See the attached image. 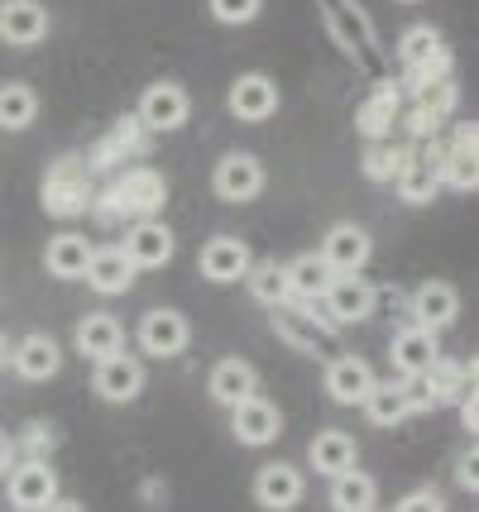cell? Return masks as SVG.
Instances as JSON below:
<instances>
[{
  "label": "cell",
  "mask_w": 479,
  "mask_h": 512,
  "mask_svg": "<svg viewBox=\"0 0 479 512\" xmlns=\"http://www.w3.org/2000/svg\"><path fill=\"white\" fill-rule=\"evenodd\" d=\"M48 34V15H44V5H34V0H10L5 10H0V39L5 44H39Z\"/></svg>",
  "instance_id": "cell-11"
},
{
  "label": "cell",
  "mask_w": 479,
  "mask_h": 512,
  "mask_svg": "<svg viewBox=\"0 0 479 512\" xmlns=\"http://www.w3.org/2000/svg\"><path fill=\"white\" fill-rule=\"evenodd\" d=\"M446 106H451V87L446 82H422V111L441 115Z\"/></svg>",
  "instance_id": "cell-34"
},
{
  "label": "cell",
  "mask_w": 479,
  "mask_h": 512,
  "mask_svg": "<svg viewBox=\"0 0 479 512\" xmlns=\"http://www.w3.org/2000/svg\"><path fill=\"white\" fill-rule=\"evenodd\" d=\"M446 182L460 187V192H470L479 182V168H475V134H460V144L446 154Z\"/></svg>",
  "instance_id": "cell-31"
},
{
  "label": "cell",
  "mask_w": 479,
  "mask_h": 512,
  "mask_svg": "<svg viewBox=\"0 0 479 512\" xmlns=\"http://www.w3.org/2000/svg\"><path fill=\"white\" fill-rule=\"evenodd\" d=\"M321 259L336 268V273H360L369 259V235L360 225H336L321 245Z\"/></svg>",
  "instance_id": "cell-14"
},
{
  "label": "cell",
  "mask_w": 479,
  "mask_h": 512,
  "mask_svg": "<svg viewBox=\"0 0 479 512\" xmlns=\"http://www.w3.org/2000/svg\"><path fill=\"white\" fill-rule=\"evenodd\" d=\"M245 268H250V249L240 245V240H211L202 249V273L211 283H235V278H245Z\"/></svg>",
  "instance_id": "cell-19"
},
{
  "label": "cell",
  "mask_w": 479,
  "mask_h": 512,
  "mask_svg": "<svg viewBox=\"0 0 479 512\" xmlns=\"http://www.w3.org/2000/svg\"><path fill=\"white\" fill-rule=\"evenodd\" d=\"M211 15L221 24H250L259 15V0H211Z\"/></svg>",
  "instance_id": "cell-33"
},
{
  "label": "cell",
  "mask_w": 479,
  "mask_h": 512,
  "mask_svg": "<svg viewBox=\"0 0 479 512\" xmlns=\"http://www.w3.org/2000/svg\"><path fill=\"white\" fill-rule=\"evenodd\" d=\"M274 331L283 335L293 350H302V355H326V350H336V321H321L317 312H302V307H293L288 297L274 302Z\"/></svg>",
  "instance_id": "cell-1"
},
{
  "label": "cell",
  "mask_w": 479,
  "mask_h": 512,
  "mask_svg": "<svg viewBox=\"0 0 479 512\" xmlns=\"http://www.w3.org/2000/svg\"><path fill=\"white\" fill-rule=\"evenodd\" d=\"M125 259L135 268H163L173 259V230L159 221H139L130 235H125Z\"/></svg>",
  "instance_id": "cell-9"
},
{
  "label": "cell",
  "mask_w": 479,
  "mask_h": 512,
  "mask_svg": "<svg viewBox=\"0 0 479 512\" xmlns=\"http://www.w3.org/2000/svg\"><path fill=\"white\" fill-rule=\"evenodd\" d=\"M254 498L264 503V508H297V498H302V474L293 465H264L259 469V479H254Z\"/></svg>",
  "instance_id": "cell-17"
},
{
  "label": "cell",
  "mask_w": 479,
  "mask_h": 512,
  "mask_svg": "<svg viewBox=\"0 0 479 512\" xmlns=\"http://www.w3.org/2000/svg\"><path fill=\"white\" fill-rule=\"evenodd\" d=\"M436 340L427 326H412V331H403L398 340H393V369L403 374V379H417V374H427L436 364Z\"/></svg>",
  "instance_id": "cell-16"
},
{
  "label": "cell",
  "mask_w": 479,
  "mask_h": 512,
  "mask_svg": "<svg viewBox=\"0 0 479 512\" xmlns=\"http://www.w3.org/2000/svg\"><path fill=\"white\" fill-rule=\"evenodd\" d=\"M10 364H15V374H20V379L44 383V379H53V374L63 369V355H58L53 335H24L20 345H10Z\"/></svg>",
  "instance_id": "cell-7"
},
{
  "label": "cell",
  "mask_w": 479,
  "mask_h": 512,
  "mask_svg": "<svg viewBox=\"0 0 479 512\" xmlns=\"http://www.w3.org/2000/svg\"><path fill=\"white\" fill-rule=\"evenodd\" d=\"M321 302H326V316L336 326H350V321H365L374 312V288L365 278H355V273H336L331 288L321 292Z\"/></svg>",
  "instance_id": "cell-2"
},
{
  "label": "cell",
  "mask_w": 479,
  "mask_h": 512,
  "mask_svg": "<svg viewBox=\"0 0 479 512\" xmlns=\"http://www.w3.org/2000/svg\"><path fill=\"white\" fill-rule=\"evenodd\" d=\"M369 388H374V369H369L365 359H355V355L331 359V369H326V393L341 402V407H360Z\"/></svg>",
  "instance_id": "cell-8"
},
{
  "label": "cell",
  "mask_w": 479,
  "mask_h": 512,
  "mask_svg": "<svg viewBox=\"0 0 479 512\" xmlns=\"http://www.w3.org/2000/svg\"><path fill=\"white\" fill-rule=\"evenodd\" d=\"M460 312V297L451 283H422L417 297H412V316H417V326H427V331H441V326H451Z\"/></svg>",
  "instance_id": "cell-15"
},
{
  "label": "cell",
  "mask_w": 479,
  "mask_h": 512,
  "mask_svg": "<svg viewBox=\"0 0 479 512\" xmlns=\"http://www.w3.org/2000/svg\"><path fill=\"white\" fill-rule=\"evenodd\" d=\"M82 278H87L96 292L115 297V292H130V283H135V264L125 259V249H92V259H87V273H82Z\"/></svg>",
  "instance_id": "cell-13"
},
{
  "label": "cell",
  "mask_w": 479,
  "mask_h": 512,
  "mask_svg": "<svg viewBox=\"0 0 479 512\" xmlns=\"http://www.w3.org/2000/svg\"><path fill=\"white\" fill-rule=\"evenodd\" d=\"M264 187V168L254 154H226L216 163V197L221 201H250Z\"/></svg>",
  "instance_id": "cell-6"
},
{
  "label": "cell",
  "mask_w": 479,
  "mask_h": 512,
  "mask_svg": "<svg viewBox=\"0 0 479 512\" xmlns=\"http://www.w3.org/2000/svg\"><path fill=\"white\" fill-rule=\"evenodd\" d=\"M245 278H250L254 297H259V302H269V307L288 297V273H283L278 264H250L245 268Z\"/></svg>",
  "instance_id": "cell-32"
},
{
  "label": "cell",
  "mask_w": 479,
  "mask_h": 512,
  "mask_svg": "<svg viewBox=\"0 0 479 512\" xmlns=\"http://www.w3.org/2000/svg\"><path fill=\"white\" fill-rule=\"evenodd\" d=\"M283 273H288V297H302V302H317L321 292L331 288V278H336V268L326 264L321 254H302Z\"/></svg>",
  "instance_id": "cell-20"
},
{
  "label": "cell",
  "mask_w": 479,
  "mask_h": 512,
  "mask_svg": "<svg viewBox=\"0 0 479 512\" xmlns=\"http://www.w3.org/2000/svg\"><path fill=\"white\" fill-rule=\"evenodd\" d=\"M115 197H120V206H130V211H154L163 201V182L154 173H130V178L115 187Z\"/></svg>",
  "instance_id": "cell-29"
},
{
  "label": "cell",
  "mask_w": 479,
  "mask_h": 512,
  "mask_svg": "<svg viewBox=\"0 0 479 512\" xmlns=\"http://www.w3.org/2000/svg\"><path fill=\"white\" fill-rule=\"evenodd\" d=\"M336 484H331V508L336 512H365L374 508V479L369 474H360V469L350 465L341 469V474H331Z\"/></svg>",
  "instance_id": "cell-23"
},
{
  "label": "cell",
  "mask_w": 479,
  "mask_h": 512,
  "mask_svg": "<svg viewBox=\"0 0 479 512\" xmlns=\"http://www.w3.org/2000/svg\"><path fill=\"white\" fill-rule=\"evenodd\" d=\"M139 120L149 125V130H178L187 120V91L173 87V82H159V87L144 91V101H139Z\"/></svg>",
  "instance_id": "cell-10"
},
{
  "label": "cell",
  "mask_w": 479,
  "mask_h": 512,
  "mask_svg": "<svg viewBox=\"0 0 479 512\" xmlns=\"http://www.w3.org/2000/svg\"><path fill=\"white\" fill-rule=\"evenodd\" d=\"M278 106V91L269 77H240L235 87H230V111L240 115V120H269Z\"/></svg>",
  "instance_id": "cell-18"
},
{
  "label": "cell",
  "mask_w": 479,
  "mask_h": 512,
  "mask_svg": "<svg viewBox=\"0 0 479 512\" xmlns=\"http://www.w3.org/2000/svg\"><path fill=\"white\" fill-rule=\"evenodd\" d=\"M398 53H403V63H408V67H417V72H432V63H441V39H436V29L417 24V29H408V34H403Z\"/></svg>",
  "instance_id": "cell-28"
},
{
  "label": "cell",
  "mask_w": 479,
  "mask_h": 512,
  "mask_svg": "<svg viewBox=\"0 0 479 512\" xmlns=\"http://www.w3.org/2000/svg\"><path fill=\"white\" fill-rule=\"evenodd\" d=\"M187 316L183 312H173V307H159V312H149L144 321H139V345L149 350V355H183L187 350Z\"/></svg>",
  "instance_id": "cell-3"
},
{
  "label": "cell",
  "mask_w": 479,
  "mask_h": 512,
  "mask_svg": "<svg viewBox=\"0 0 479 512\" xmlns=\"http://www.w3.org/2000/svg\"><path fill=\"white\" fill-rule=\"evenodd\" d=\"M139 388H144L139 359L120 355V350L96 359V393H101L106 402H130V398H139Z\"/></svg>",
  "instance_id": "cell-5"
},
{
  "label": "cell",
  "mask_w": 479,
  "mask_h": 512,
  "mask_svg": "<svg viewBox=\"0 0 479 512\" xmlns=\"http://www.w3.org/2000/svg\"><path fill=\"white\" fill-rule=\"evenodd\" d=\"M5 364H10V340L0 335V369H5Z\"/></svg>",
  "instance_id": "cell-37"
},
{
  "label": "cell",
  "mask_w": 479,
  "mask_h": 512,
  "mask_svg": "<svg viewBox=\"0 0 479 512\" xmlns=\"http://www.w3.org/2000/svg\"><path fill=\"white\" fill-rule=\"evenodd\" d=\"M230 412H235V441H240V446H269V441H274L278 431H283V417H278V407L274 402H264V398H240L235 402V407H230Z\"/></svg>",
  "instance_id": "cell-4"
},
{
  "label": "cell",
  "mask_w": 479,
  "mask_h": 512,
  "mask_svg": "<svg viewBox=\"0 0 479 512\" xmlns=\"http://www.w3.org/2000/svg\"><path fill=\"white\" fill-rule=\"evenodd\" d=\"M254 393V369L245 359H221L216 369H211V398L235 407L240 398H250Z\"/></svg>",
  "instance_id": "cell-22"
},
{
  "label": "cell",
  "mask_w": 479,
  "mask_h": 512,
  "mask_svg": "<svg viewBox=\"0 0 479 512\" xmlns=\"http://www.w3.org/2000/svg\"><path fill=\"white\" fill-rule=\"evenodd\" d=\"M87 259H92V245L82 235H58L48 245V273H58V278H82Z\"/></svg>",
  "instance_id": "cell-26"
},
{
  "label": "cell",
  "mask_w": 479,
  "mask_h": 512,
  "mask_svg": "<svg viewBox=\"0 0 479 512\" xmlns=\"http://www.w3.org/2000/svg\"><path fill=\"white\" fill-rule=\"evenodd\" d=\"M77 350H82V355H92V359L120 350V321H115V316H106V312L87 316V321L77 326Z\"/></svg>",
  "instance_id": "cell-25"
},
{
  "label": "cell",
  "mask_w": 479,
  "mask_h": 512,
  "mask_svg": "<svg viewBox=\"0 0 479 512\" xmlns=\"http://www.w3.org/2000/svg\"><path fill=\"white\" fill-rule=\"evenodd\" d=\"M436 182H441V168H436L432 158H408V168H403V178H398V192L408 201H432Z\"/></svg>",
  "instance_id": "cell-30"
},
{
  "label": "cell",
  "mask_w": 479,
  "mask_h": 512,
  "mask_svg": "<svg viewBox=\"0 0 479 512\" xmlns=\"http://www.w3.org/2000/svg\"><path fill=\"white\" fill-rule=\"evenodd\" d=\"M58 498V479L48 465H20L15 479H10V503L24 512H39V508H53Z\"/></svg>",
  "instance_id": "cell-12"
},
{
  "label": "cell",
  "mask_w": 479,
  "mask_h": 512,
  "mask_svg": "<svg viewBox=\"0 0 479 512\" xmlns=\"http://www.w3.org/2000/svg\"><path fill=\"white\" fill-rule=\"evenodd\" d=\"M5 469H10V441L0 436V474H5Z\"/></svg>",
  "instance_id": "cell-36"
},
{
  "label": "cell",
  "mask_w": 479,
  "mask_h": 512,
  "mask_svg": "<svg viewBox=\"0 0 479 512\" xmlns=\"http://www.w3.org/2000/svg\"><path fill=\"white\" fill-rule=\"evenodd\" d=\"M360 407L369 412V422H374V426H398V422H403V417L412 412L408 388H403V383H374Z\"/></svg>",
  "instance_id": "cell-21"
},
{
  "label": "cell",
  "mask_w": 479,
  "mask_h": 512,
  "mask_svg": "<svg viewBox=\"0 0 479 512\" xmlns=\"http://www.w3.org/2000/svg\"><path fill=\"white\" fill-rule=\"evenodd\" d=\"M307 455H312L317 474H341V469L355 465V441H350L345 431H321Z\"/></svg>",
  "instance_id": "cell-24"
},
{
  "label": "cell",
  "mask_w": 479,
  "mask_h": 512,
  "mask_svg": "<svg viewBox=\"0 0 479 512\" xmlns=\"http://www.w3.org/2000/svg\"><path fill=\"white\" fill-rule=\"evenodd\" d=\"M398 508H436V493H412V498H403Z\"/></svg>",
  "instance_id": "cell-35"
},
{
  "label": "cell",
  "mask_w": 479,
  "mask_h": 512,
  "mask_svg": "<svg viewBox=\"0 0 479 512\" xmlns=\"http://www.w3.org/2000/svg\"><path fill=\"white\" fill-rule=\"evenodd\" d=\"M39 111V96L29 87H0V130H29Z\"/></svg>",
  "instance_id": "cell-27"
}]
</instances>
